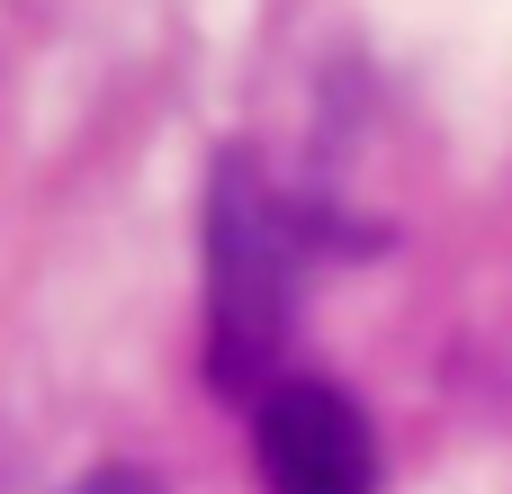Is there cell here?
<instances>
[{"label":"cell","instance_id":"1","mask_svg":"<svg viewBox=\"0 0 512 494\" xmlns=\"http://www.w3.org/2000/svg\"><path fill=\"white\" fill-rule=\"evenodd\" d=\"M351 216L315 189L279 180L261 153L225 144L207 162L198 198V252H207V387L252 405L270 378H288V342L306 315V288L333 252H351Z\"/></svg>","mask_w":512,"mask_h":494},{"label":"cell","instance_id":"2","mask_svg":"<svg viewBox=\"0 0 512 494\" xmlns=\"http://www.w3.org/2000/svg\"><path fill=\"white\" fill-rule=\"evenodd\" d=\"M261 494H378V432L333 378H270L252 396Z\"/></svg>","mask_w":512,"mask_h":494},{"label":"cell","instance_id":"3","mask_svg":"<svg viewBox=\"0 0 512 494\" xmlns=\"http://www.w3.org/2000/svg\"><path fill=\"white\" fill-rule=\"evenodd\" d=\"M72 494H162V486H153L144 468H99L90 486H72Z\"/></svg>","mask_w":512,"mask_h":494}]
</instances>
